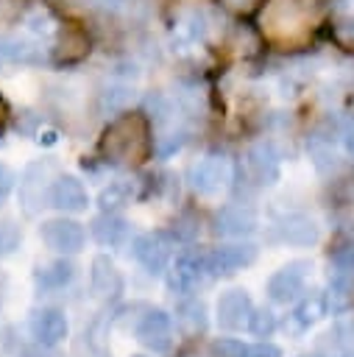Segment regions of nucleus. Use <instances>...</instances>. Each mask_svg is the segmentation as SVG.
Masks as SVG:
<instances>
[{"label": "nucleus", "mask_w": 354, "mask_h": 357, "mask_svg": "<svg viewBox=\"0 0 354 357\" xmlns=\"http://www.w3.org/2000/svg\"><path fill=\"white\" fill-rule=\"evenodd\" d=\"M273 234H276L279 243L307 248V245H315V243H318V237H321V226H318L309 215L293 212V215H284V218L276 220Z\"/></svg>", "instance_id": "nucleus-10"}, {"label": "nucleus", "mask_w": 354, "mask_h": 357, "mask_svg": "<svg viewBox=\"0 0 354 357\" xmlns=\"http://www.w3.org/2000/svg\"><path fill=\"white\" fill-rule=\"evenodd\" d=\"M245 357H282V349L276 343H268V340H259L254 346H245Z\"/></svg>", "instance_id": "nucleus-34"}, {"label": "nucleus", "mask_w": 354, "mask_h": 357, "mask_svg": "<svg viewBox=\"0 0 354 357\" xmlns=\"http://www.w3.org/2000/svg\"><path fill=\"white\" fill-rule=\"evenodd\" d=\"M137 340L151 349V351H167L170 343H173V318L164 312V310H148L137 329H134Z\"/></svg>", "instance_id": "nucleus-9"}, {"label": "nucleus", "mask_w": 354, "mask_h": 357, "mask_svg": "<svg viewBox=\"0 0 354 357\" xmlns=\"http://www.w3.org/2000/svg\"><path fill=\"white\" fill-rule=\"evenodd\" d=\"M206 33H209L206 17H203L201 11H187V14L176 22V28H173L170 45H173L176 53H190V50H195L198 45H203Z\"/></svg>", "instance_id": "nucleus-14"}, {"label": "nucleus", "mask_w": 354, "mask_h": 357, "mask_svg": "<svg viewBox=\"0 0 354 357\" xmlns=\"http://www.w3.org/2000/svg\"><path fill=\"white\" fill-rule=\"evenodd\" d=\"M11 181H14L11 170H8L6 165H0V201L8 195V190H11Z\"/></svg>", "instance_id": "nucleus-36"}, {"label": "nucleus", "mask_w": 354, "mask_h": 357, "mask_svg": "<svg viewBox=\"0 0 354 357\" xmlns=\"http://www.w3.org/2000/svg\"><path fill=\"white\" fill-rule=\"evenodd\" d=\"M231 8H248L251 6V0H226Z\"/></svg>", "instance_id": "nucleus-38"}, {"label": "nucleus", "mask_w": 354, "mask_h": 357, "mask_svg": "<svg viewBox=\"0 0 354 357\" xmlns=\"http://www.w3.org/2000/svg\"><path fill=\"white\" fill-rule=\"evenodd\" d=\"M215 229L223 237H248L256 229V212L243 204L220 206V212L215 215Z\"/></svg>", "instance_id": "nucleus-15"}, {"label": "nucleus", "mask_w": 354, "mask_h": 357, "mask_svg": "<svg viewBox=\"0 0 354 357\" xmlns=\"http://www.w3.org/2000/svg\"><path fill=\"white\" fill-rule=\"evenodd\" d=\"M25 28H28V33H33V36H53L56 33V20H53V14L47 11V8H33L28 17H25Z\"/></svg>", "instance_id": "nucleus-26"}, {"label": "nucleus", "mask_w": 354, "mask_h": 357, "mask_svg": "<svg viewBox=\"0 0 354 357\" xmlns=\"http://www.w3.org/2000/svg\"><path fill=\"white\" fill-rule=\"evenodd\" d=\"M351 17H354V3H351Z\"/></svg>", "instance_id": "nucleus-40"}, {"label": "nucleus", "mask_w": 354, "mask_h": 357, "mask_svg": "<svg viewBox=\"0 0 354 357\" xmlns=\"http://www.w3.org/2000/svg\"><path fill=\"white\" fill-rule=\"evenodd\" d=\"M248 329H251V335H256V337H270L273 335V329H276V315L270 312V310H254V315H251V321H248Z\"/></svg>", "instance_id": "nucleus-30"}, {"label": "nucleus", "mask_w": 354, "mask_h": 357, "mask_svg": "<svg viewBox=\"0 0 354 357\" xmlns=\"http://www.w3.org/2000/svg\"><path fill=\"white\" fill-rule=\"evenodd\" d=\"M212 351L215 357H245V346L234 337H220L212 343Z\"/></svg>", "instance_id": "nucleus-33"}, {"label": "nucleus", "mask_w": 354, "mask_h": 357, "mask_svg": "<svg viewBox=\"0 0 354 357\" xmlns=\"http://www.w3.org/2000/svg\"><path fill=\"white\" fill-rule=\"evenodd\" d=\"M334 137H337V145H340L343 156L354 159V117H340L334 123Z\"/></svg>", "instance_id": "nucleus-29"}, {"label": "nucleus", "mask_w": 354, "mask_h": 357, "mask_svg": "<svg viewBox=\"0 0 354 357\" xmlns=\"http://www.w3.org/2000/svg\"><path fill=\"white\" fill-rule=\"evenodd\" d=\"M39 237L45 240L47 248H53L56 254H78L86 243V231L78 220L72 218H50L39 226Z\"/></svg>", "instance_id": "nucleus-4"}, {"label": "nucleus", "mask_w": 354, "mask_h": 357, "mask_svg": "<svg viewBox=\"0 0 354 357\" xmlns=\"http://www.w3.org/2000/svg\"><path fill=\"white\" fill-rule=\"evenodd\" d=\"M137 357H142V354H137Z\"/></svg>", "instance_id": "nucleus-41"}, {"label": "nucleus", "mask_w": 354, "mask_h": 357, "mask_svg": "<svg viewBox=\"0 0 354 357\" xmlns=\"http://www.w3.org/2000/svg\"><path fill=\"white\" fill-rule=\"evenodd\" d=\"M148 109H151V117H153V123H167L170 120V114H173V103L164 98V95H153V98H148Z\"/></svg>", "instance_id": "nucleus-31"}, {"label": "nucleus", "mask_w": 354, "mask_h": 357, "mask_svg": "<svg viewBox=\"0 0 354 357\" xmlns=\"http://www.w3.org/2000/svg\"><path fill=\"white\" fill-rule=\"evenodd\" d=\"M11 14H14V3L11 0H0V22L11 20Z\"/></svg>", "instance_id": "nucleus-37"}, {"label": "nucleus", "mask_w": 354, "mask_h": 357, "mask_svg": "<svg viewBox=\"0 0 354 357\" xmlns=\"http://www.w3.org/2000/svg\"><path fill=\"white\" fill-rule=\"evenodd\" d=\"M28 329H31V337L42 346H59L64 337H67V315L56 307H42V310H33L31 312V321H28Z\"/></svg>", "instance_id": "nucleus-12"}, {"label": "nucleus", "mask_w": 354, "mask_h": 357, "mask_svg": "<svg viewBox=\"0 0 354 357\" xmlns=\"http://www.w3.org/2000/svg\"><path fill=\"white\" fill-rule=\"evenodd\" d=\"M329 262L337 268V273H354V237L337 243L329 254Z\"/></svg>", "instance_id": "nucleus-27"}, {"label": "nucleus", "mask_w": 354, "mask_h": 357, "mask_svg": "<svg viewBox=\"0 0 354 357\" xmlns=\"http://www.w3.org/2000/svg\"><path fill=\"white\" fill-rule=\"evenodd\" d=\"M33 59H36V53H33V47H31L28 42H22V39H3V42H0V73H3L6 67L28 64V61H33Z\"/></svg>", "instance_id": "nucleus-24"}, {"label": "nucleus", "mask_w": 354, "mask_h": 357, "mask_svg": "<svg viewBox=\"0 0 354 357\" xmlns=\"http://www.w3.org/2000/svg\"><path fill=\"white\" fill-rule=\"evenodd\" d=\"M20 243H22L20 226H14V223H8V220H0V259L11 257V254L20 248Z\"/></svg>", "instance_id": "nucleus-28"}, {"label": "nucleus", "mask_w": 354, "mask_h": 357, "mask_svg": "<svg viewBox=\"0 0 354 357\" xmlns=\"http://www.w3.org/2000/svg\"><path fill=\"white\" fill-rule=\"evenodd\" d=\"M75 276V268L70 259H50V262H42L36 271H33V284L42 290V293H53V290H61L72 282Z\"/></svg>", "instance_id": "nucleus-18"}, {"label": "nucleus", "mask_w": 354, "mask_h": 357, "mask_svg": "<svg viewBox=\"0 0 354 357\" xmlns=\"http://www.w3.org/2000/svg\"><path fill=\"white\" fill-rule=\"evenodd\" d=\"M128 201H131V184H128V181H111V184L103 187L100 195H98V204H100L103 212H114V209L125 206Z\"/></svg>", "instance_id": "nucleus-25"}, {"label": "nucleus", "mask_w": 354, "mask_h": 357, "mask_svg": "<svg viewBox=\"0 0 354 357\" xmlns=\"http://www.w3.org/2000/svg\"><path fill=\"white\" fill-rule=\"evenodd\" d=\"M53 173V167L45 162H36V165H28L22 178H20V204L28 215H36L39 206H50V184H47V176Z\"/></svg>", "instance_id": "nucleus-5"}, {"label": "nucleus", "mask_w": 354, "mask_h": 357, "mask_svg": "<svg viewBox=\"0 0 354 357\" xmlns=\"http://www.w3.org/2000/svg\"><path fill=\"white\" fill-rule=\"evenodd\" d=\"M181 145H184V131H170V134H164V137L156 139V153L167 159L176 151H181Z\"/></svg>", "instance_id": "nucleus-32"}, {"label": "nucleus", "mask_w": 354, "mask_h": 357, "mask_svg": "<svg viewBox=\"0 0 354 357\" xmlns=\"http://www.w3.org/2000/svg\"><path fill=\"white\" fill-rule=\"evenodd\" d=\"M89 282H92V290L98 298L103 301H111L123 293V276L117 271V265L106 257V254H98L92 259V273H89Z\"/></svg>", "instance_id": "nucleus-16"}, {"label": "nucleus", "mask_w": 354, "mask_h": 357, "mask_svg": "<svg viewBox=\"0 0 354 357\" xmlns=\"http://www.w3.org/2000/svg\"><path fill=\"white\" fill-rule=\"evenodd\" d=\"M326 304H329V312H346L354 304V282H351V273H337L329 282Z\"/></svg>", "instance_id": "nucleus-23"}, {"label": "nucleus", "mask_w": 354, "mask_h": 357, "mask_svg": "<svg viewBox=\"0 0 354 357\" xmlns=\"http://www.w3.org/2000/svg\"><path fill=\"white\" fill-rule=\"evenodd\" d=\"M245 170L254 178V184H273L279 178V170H282L279 148L270 139L254 142L245 153Z\"/></svg>", "instance_id": "nucleus-8"}, {"label": "nucleus", "mask_w": 354, "mask_h": 357, "mask_svg": "<svg viewBox=\"0 0 354 357\" xmlns=\"http://www.w3.org/2000/svg\"><path fill=\"white\" fill-rule=\"evenodd\" d=\"M309 271H312V265L304 262V259H293V262L282 265V268L268 279V287H265L268 298H270L273 304H290V301L301 298V293H304V287H307Z\"/></svg>", "instance_id": "nucleus-2"}, {"label": "nucleus", "mask_w": 354, "mask_h": 357, "mask_svg": "<svg viewBox=\"0 0 354 357\" xmlns=\"http://www.w3.org/2000/svg\"><path fill=\"white\" fill-rule=\"evenodd\" d=\"M17 357H61V354L56 351V346H42V343H36V346L22 349Z\"/></svg>", "instance_id": "nucleus-35"}, {"label": "nucleus", "mask_w": 354, "mask_h": 357, "mask_svg": "<svg viewBox=\"0 0 354 357\" xmlns=\"http://www.w3.org/2000/svg\"><path fill=\"white\" fill-rule=\"evenodd\" d=\"M254 259H256V245L231 243V245L212 248L206 254V268H209V276H234L237 271L248 268Z\"/></svg>", "instance_id": "nucleus-6"}, {"label": "nucleus", "mask_w": 354, "mask_h": 357, "mask_svg": "<svg viewBox=\"0 0 354 357\" xmlns=\"http://www.w3.org/2000/svg\"><path fill=\"white\" fill-rule=\"evenodd\" d=\"M307 153H309V159H312V165L318 167V173H334L337 167H340V145H337V137H334V131L332 134H323V131H318V134H312L309 139H307Z\"/></svg>", "instance_id": "nucleus-17"}, {"label": "nucleus", "mask_w": 354, "mask_h": 357, "mask_svg": "<svg viewBox=\"0 0 354 357\" xmlns=\"http://www.w3.org/2000/svg\"><path fill=\"white\" fill-rule=\"evenodd\" d=\"M89 204V195L84 190V184L70 176V173H61L53 178L50 184V206L59 209V212H84Z\"/></svg>", "instance_id": "nucleus-13"}, {"label": "nucleus", "mask_w": 354, "mask_h": 357, "mask_svg": "<svg viewBox=\"0 0 354 357\" xmlns=\"http://www.w3.org/2000/svg\"><path fill=\"white\" fill-rule=\"evenodd\" d=\"M326 312H329L326 296H323V293H307V296H301V298H298V304H295V310H293L290 321L295 324V329H298V332H304V329L315 326Z\"/></svg>", "instance_id": "nucleus-19"}, {"label": "nucleus", "mask_w": 354, "mask_h": 357, "mask_svg": "<svg viewBox=\"0 0 354 357\" xmlns=\"http://www.w3.org/2000/svg\"><path fill=\"white\" fill-rule=\"evenodd\" d=\"M254 310H256V307H254L248 290H240V287L220 293V298H217V304H215L217 324H220L223 329H229V332H237V329H243V326L248 329V321H251Z\"/></svg>", "instance_id": "nucleus-7"}, {"label": "nucleus", "mask_w": 354, "mask_h": 357, "mask_svg": "<svg viewBox=\"0 0 354 357\" xmlns=\"http://www.w3.org/2000/svg\"><path fill=\"white\" fill-rule=\"evenodd\" d=\"M340 357H354V351H343V354H340Z\"/></svg>", "instance_id": "nucleus-39"}, {"label": "nucleus", "mask_w": 354, "mask_h": 357, "mask_svg": "<svg viewBox=\"0 0 354 357\" xmlns=\"http://www.w3.org/2000/svg\"><path fill=\"white\" fill-rule=\"evenodd\" d=\"M176 321H178V326H181L184 332H190V335L203 332V329H206V304H203L201 298H192V296L181 298V301L176 304Z\"/></svg>", "instance_id": "nucleus-21"}, {"label": "nucleus", "mask_w": 354, "mask_h": 357, "mask_svg": "<svg viewBox=\"0 0 354 357\" xmlns=\"http://www.w3.org/2000/svg\"><path fill=\"white\" fill-rule=\"evenodd\" d=\"M92 237L100 243V245H117V243H123L125 240V234H128V223L120 218V215H114V212H103V215H98L95 220H92Z\"/></svg>", "instance_id": "nucleus-20"}, {"label": "nucleus", "mask_w": 354, "mask_h": 357, "mask_svg": "<svg viewBox=\"0 0 354 357\" xmlns=\"http://www.w3.org/2000/svg\"><path fill=\"white\" fill-rule=\"evenodd\" d=\"M209 276V268H206V254H198V251H181L176 257V262L170 265L167 271V287L173 293H181V296H190L201 287V282Z\"/></svg>", "instance_id": "nucleus-3"}, {"label": "nucleus", "mask_w": 354, "mask_h": 357, "mask_svg": "<svg viewBox=\"0 0 354 357\" xmlns=\"http://www.w3.org/2000/svg\"><path fill=\"white\" fill-rule=\"evenodd\" d=\"M134 251V259L148 271V273H162L170 262V240L167 234L162 231H148V234H139L131 245Z\"/></svg>", "instance_id": "nucleus-11"}, {"label": "nucleus", "mask_w": 354, "mask_h": 357, "mask_svg": "<svg viewBox=\"0 0 354 357\" xmlns=\"http://www.w3.org/2000/svg\"><path fill=\"white\" fill-rule=\"evenodd\" d=\"M187 178H190V187L198 195L215 198V195L226 192L229 184H231V162L226 156H220V153H209V156H203V159L190 165Z\"/></svg>", "instance_id": "nucleus-1"}, {"label": "nucleus", "mask_w": 354, "mask_h": 357, "mask_svg": "<svg viewBox=\"0 0 354 357\" xmlns=\"http://www.w3.org/2000/svg\"><path fill=\"white\" fill-rule=\"evenodd\" d=\"M131 98H134V84H131V78L114 75V78L103 86V92H100V109H103V112H120V109H125V106L131 103Z\"/></svg>", "instance_id": "nucleus-22"}]
</instances>
